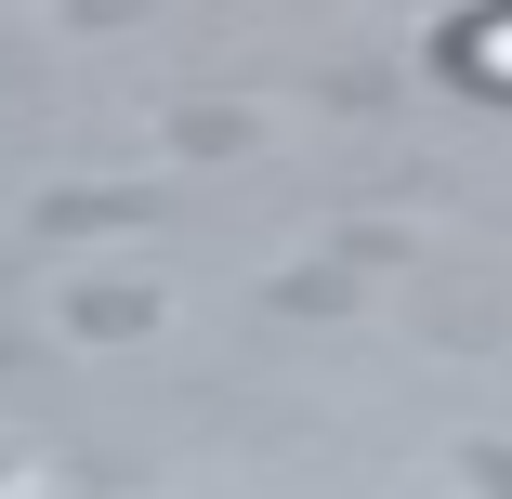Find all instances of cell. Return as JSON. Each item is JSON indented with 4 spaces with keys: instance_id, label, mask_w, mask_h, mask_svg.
<instances>
[{
    "instance_id": "6da1fadb",
    "label": "cell",
    "mask_w": 512,
    "mask_h": 499,
    "mask_svg": "<svg viewBox=\"0 0 512 499\" xmlns=\"http://www.w3.org/2000/svg\"><path fill=\"white\" fill-rule=\"evenodd\" d=\"M460 79H473V92H512V0L460 27Z\"/></svg>"
}]
</instances>
